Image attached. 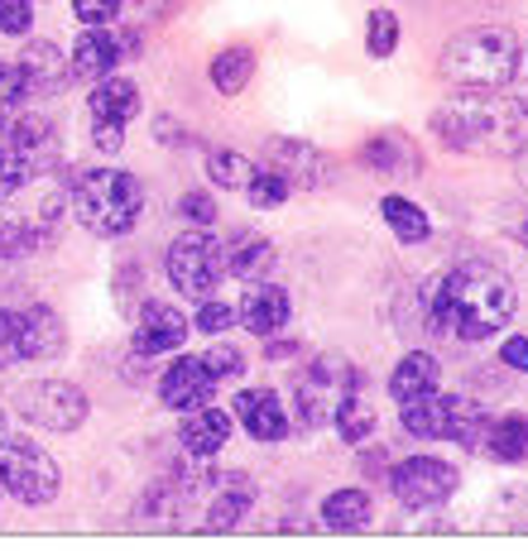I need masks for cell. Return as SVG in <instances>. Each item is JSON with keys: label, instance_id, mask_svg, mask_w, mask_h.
<instances>
[{"label": "cell", "instance_id": "1", "mask_svg": "<svg viewBox=\"0 0 528 556\" xmlns=\"http://www.w3.org/2000/svg\"><path fill=\"white\" fill-rule=\"evenodd\" d=\"M514 307H519V293L490 264H456L418 288V327L447 341H486L510 327Z\"/></svg>", "mask_w": 528, "mask_h": 556}, {"label": "cell", "instance_id": "2", "mask_svg": "<svg viewBox=\"0 0 528 556\" xmlns=\"http://www.w3.org/2000/svg\"><path fill=\"white\" fill-rule=\"evenodd\" d=\"M432 130L447 149L462 154H524L528 149V106L504 91H462L432 115Z\"/></svg>", "mask_w": 528, "mask_h": 556}, {"label": "cell", "instance_id": "3", "mask_svg": "<svg viewBox=\"0 0 528 556\" xmlns=\"http://www.w3.org/2000/svg\"><path fill=\"white\" fill-rule=\"evenodd\" d=\"M519 49L524 43L510 29L476 25V29H462L456 39H447L438 73L447 83L470 87V91H504L514 77V63H519Z\"/></svg>", "mask_w": 528, "mask_h": 556}, {"label": "cell", "instance_id": "4", "mask_svg": "<svg viewBox=\"0 0 528 556\" xmlns=\"http://www.w3.org/2000/svg\"><path fill=\"white\" fill-rule=\"evenodd\" d=\"M67 192L91 236H130L144 212V182L125 168H87Z\"/></svg>", "mask_w": 528, "mask_h": 556}, {"label": "cell", "instance_id": "5", "mask_svg": "<svg viewBox=\"0 0 528 556\" xmlns=\"http://www.w3.org/2000/svg\"><path fill=\"white\" fill-rule=\"evenodd\" d=\"M490 417L476 408L470 399H456V393H423V399L404 403V427L423 442H456V446H480Z\"/></svg>", "mask_w": 528, "mask_h": 556}, {"label": "cell", "instance_id": "6", "mask_svg": "<svg viewBox=\"0 0 528 556\" xmlns=\"http://www.w3.org/2000/svg\"><path fill=\"white\" fill-rule=\"evenodd\" d=\"M63 351V321L53 307H0V365L53 361Z\"/></svg>", "mask_w": 528, "mask_h": 556}, {"label": "cell", "instance_id": "7", "mask_svg": "<svg viewBox=\"0 0 528 556\" xmlns=\"http://www.w3.org/2000/svg\"><path fill=\"white\" fill-rule=\"evenodd\" d=\"M355 389V375L351 365L341 361V355H317L313 365H307V375H298L293 384V413H298V427L303 432H313V427H323L337 417L341 399Z\"/></svg>", "mask_w": 528, "mask_h": 556}, {"label": "cell", "instance_id": "8", "mask_svg": "<svg viewBox=\"0 0 528 556\" xmlns=\"http://www.w3.org/2000/svg\"><path fill=\"white\" fill-rule=\"evenodd\" d=\"M15 408L25 422L43 427V432H73V427L87 422L91 403H87V393L77 384H67V379H39V384L20 389Z\"/></svg>", "mask_w": 528, "mask_h": 556}, {"label": "cell", "instance_id": "9", "mask_svg": "<svg viewBox=\"0 0 528 556\" xmlns=\"http://www.w3.org/2000/svg\"><path fill=\"white\" fill-rule=\"evenodd\" d=\"M0 484L20 504H49L59 494V466H53L49 451L15 437V442H0Z\"/></svg>", "mask_w": 528, "mask_h": 556}, {"label": "cell", "instance_id": "10", "mask_svg": "<svg viewBox=\"0 0 528 556\" xmlns=\"http://www.w3.org/2000/svg\"><path fill=\"white\" fill-rule=\"evenodd\" d=\"M222 274H226V254L206 230H188V236H178L168 245V283L183 298H206Z\"/></svg>", "mask_w": 528, "mask_h": 556}, {"label": "cell", "instance_id": "11", "mask_svg": "<svg viewBox=\"0 0 528 556\" xmlns=\"http://www.w3.org/2000/svg\"><path fill=\"white\" fill-rule=\"evenodd\" d=\"M389 490L408 508H438L456 494V470L438 456H408L389 470Z\"/></svg>", "mask_w": 528, "mask_h": 556}, {"label": "cell", "instance_id": "12", "mask_svg": "<svg viewBox=\"0 0 528 556\" xmlns=\"http://www.w3.org/2000/svg\"><path fill=\"white\" fill-rule=\"evenodd\" d=\"M212 389H216V379H212V369H206V361H198V355H178V361L159 375V399L178 413L202 408V403L212 399Z\"/></svg>", "mask_w": 528, "mask_h": 556}, {"label": "cell", "instance_id": "13", "mask_svg": "<svg viewBox=\"0 0 528 556\" xmlns=\"http://www.w3.org/2000/svg\"><path fill=\"white\" fill-rule=\"evenodd\" d=\"M183 336H188V317H183L174 303H159V298H149V303L140 307V331H135V351H140V355L178 351Z\"/></svg>", "mask_w": 528, "mask_h": 556}, {"label": "cell", "instance_id": "14", "mask_svg": "<svg viewBox=\"0 0 528 556\" xmlns=\"http://www.w3.org/2000/svg\"><path fill=\"white\" fill-rule=\"evenodd\" d=\"M236 417L246 422V432L255 442H284L289 437V413H284L274 389H246L236 393Z\"/></svg>", "mask_w": 528, "mask_h": 556}, {"label": "cell", "instance_id": "15", "mask_svg": "<svg viewBox=\"0 0 528 556\" xmlns=\"http://www.w3.org/2000/svg\"><path fill=\"white\" fill-rule=\"evenodd\" d=\"M269 159L274 173H284L289 182H303V188H323L331 178V159L317 144H303V139H274Z\"/></svg>", "mask_w": 528, "mask_h": 556}, {"label": "cell", "instance_id": "16", "mask_svg": "<svg viewBox=\"0 0 528 556\" xmlns=\"http://www.w3.org/2000/svg\"><path fill=\"white\" fill-rule=\"evenodd\" d=\"M20 73H25L29 97H53V91H63L67 83H73V63L43 39L25 43V53H20Z\"/></svg>", "mask_w": 528, "mask_h": 556}, {"label": "cell", "instance_id": "17", "mask_svg": "<svg viewBox=\"0 0 528 556\" xmlns=\"http://www.w3.org/2000/svg\"><path fill=\"white\" fill-rule=\"evenodd\" d=\"M226 437H231V413H226V408H206V403H202V408L188 413L178 442H183V451H188V460H212L216 451L226 446Z\"/></svg>", "mask_w": 528, "mask_h": 556}, {"label": "cell", "instance_id": "18", "mask_svg": "<svg viewBox=\"0 0 528 556\" xmlns=\"http://www.w3.org/2000/svg\"><path fill=\"white\" fill-rule=\"evenodd\" d=\"M125 58V43L116 39L111 29H87L83 39H77L73 49V77H83V83H101V77H111V67H121Z\"/></svg>", "mask_w": 528, "mask_h": 556}, {"label": "cell", "instance_id": "19", "mask_svg": "<svg viewBox=\"0 0 528 556\" xmlns=\"http://www.w3.org/2000/svg\"><path fill=\"white\" fill-rule=\"evenodd\" d=\"M480 456L500 460V466H519L528 456V417L524 413H504L495 422H486V437H480Z\"/></svg>", "mask_w": 528, "mask_h": 556}, {"label": "cell", "instance_id": "20", "mask_svg": "<svg viewBox=\"0 0 528 556\" xmlns=\"http://www.w3.org/2000/svg\"><path fill=\"white\" fill-rule=\"evenodd\" d=\"M289 312H293V303H289V293L284 288H274V283H260V288H250V298H246V307H240V321H246V331L250 336H274L289 321Z\"/></svg>", "mask_w": 528, "mask_h": 556}, {"label": "cell", "instance_id": "21", "mask_svg": "<svg viewBox=\"0 0 528 556\" xmlns=\"http://www.w3.org/2000/svg\"><path fill=\"white\" fill-rule=\"evenodd\" d=\"M438 375L442 369L428 351H408L404 361L394 365V375H389V393H394L399 403H413V399H423V393L438 389Z\"/></svg>", "mask_w": 528, "mask_h": 556}, {"label": "cell", "instance_id": "22", "mask_svg": "<svg viewBox=\"0 0 528 556\" xmlns=\"http://www.w3.org/2000/svg\"><path fill=\"white\" fill-rule=\"evenodd\" d=\"M39 173H49V168H43V159L34 154V149L20 144L15 135L0 130V202H5V197H15L29 178H39Z\"/></svg>", "mask_w": 528, "mask_h": 556}, {"label": "cell", "instance_id": "23", "mask_svg": "<svg viewBox=\"0 0 528 556\" xmlns=\"http://www.w3.org/2000/svg\"><path fill=\"white\" fill-rule=\"evenodd\" d=\"M222 254H226V274L250 278V283L274 274V245L260 236H236L231 245H222Z\"/></svg>", "mask_w": 528, "mask_h": 556}, {"label": "cell", "instance_id": "24", "mask_svg": "<svg viewBox=\"0 0 528 556\" xmlns=\"http://www.w3.org/2000/svg\"><path fill=\"white\" fill-rule=\"evenodd\" d=\"M140 111V87L130 77H101L91 91V121H130Z\"/></svg>", "mask_w": 528, "mask_h": 556}, {"label": "cell", "instance_id": "25", "mask_svg": "<svg viewBox=\"0 0 528 556\" xmlns=\"http://www.w3.org/2000/svg\"><path fill=\"white\" fill-rule=\"evenodd\" d=\"M250 504H255L250 475H226V480H222V494H216V504L206 508V528H212V532L236 528L240 518H246V508H250Z\"/></svg>", "mask_w": 528, "mask_h": 556}, {"label": "cell", "instance_id": "26", "mask_svg": "<svg viewBox=\"0 0 528 556\" xmlns=\"http://www.w3.org/2000/svg\"><path fill=\"white\" fill-rule=\"evenodd\" d=\"M323 523L337 528V532H361L365 523H370V494H365V490H337V494H327Z\"/></svg>", "mask_w": 528, "mask_h": 556}, {"label": "cell", "instance_id": "27", "mask_svg": "<svg viewBox=\"0 0 528 556\" xmlns=\"http://www.w3.org/2000/svg\"><path fill=\"white\" fill-rule=\"evenodd\" d=\"M380 216L389 222V230H394L404 245H418V240H428V212H423L418 202H408V197H394L389 192L385 202H380Z\"/></svg>", "mask_w": 528, "mask_h": 556}, {"label": "cell", "instance_id": "28", "mask_svg": "<svg viewBox=\"0 0 528 556\" xmlns=\"http://www.w3.org/2000/svg\"><path fill=\"white\" fill-rule=\"evenodd\" d=\"M255 77V53L250 49H222L212 58V87L222 91V97H236V91H246V83Z\"/></svg>", "mask_w": 528, "mask_h": 556}, {"label": "cell", "instance_id": "29", "mask_svg": "<svg viewBox=\"0 0 528 556\" xmlns=\"http://www.w3.org/2000/svg\"><path fill=\"white\" fill-rule=\"evenodd\" d=\"M206 173H212L216 188H231V192H246L250 178H255V164H250L246 154H236V149H212L206 154Z\"/></svg>", "mask_w": 528, "mask_h": 556}, {"label": "cell", "instance_id": "30", "mask_svg": "<svg viewBox=\"0 0 528 556\" xmlns=\"http://www.w3.org/2000/svg\"><path fill=\"white\" fill-rule=\"evenodd\" d=\"M331 422H337L341 442H365V437L375 432V408L351 389L347 399H341V408H337V417H331Z\"/></svg>", "mask_w": 528, "mask_h": 556}, {"label": "cell", "instance_id": "31", "mask_svg": "<svg viewBox=\"0 0 528 556\" xmlns=\"http://www.w3.org/2000/svg\"><path fill=\"white\" fill-rule=\"evenodd\" d=\"M365 49H370V58H389L399 49V15L394 10H370V20H365Z\"/></svg>", "mask_w": 528, "mask_h": 556}, {"label": "cell", "instance_id": "32", "mask_svg": "<svg viewBox=\"0 0 528 556\" xmlns=\"http://www.w3.org/2000/svg\"><path fill=\"white\" fill-rule=\"evenodd\" d=\"M289 188L293 182L284 178V173H255V178H250V188H246V197H250V206H255V212H269V206H284L289 202Z\"/></svg>", "mask_w": 528, "mask_h": 556}, {"label": "cell", "instance_id": "33", "mask_svg": "<svg viewBox=\"0 0 528 556\" xmlns=\"http://www.w3.org/2000/svg\"><path fill=\"white\" fill-rule=\"evenodd\" d=\"M29 97V87H25V73H20V63H5L0 58V130L10 125V115H15V106Z\"/></svg>", "mask_w": 528, "mask_h": 556}, {"label": "cell", "instance_id": "34", "mask_svg": "<svg viewBox=\"0 0 528 556\" xmlns=\"http://www.w3.org/2000/svg\"><path fill=\"white\" fill-rule=\"evenodd\" d=\"M404 139H399V135H380V139H370V144H365V164H370V168H380V173H394L399 168V154H404Z\"/></svg>", "mask_w": 528, "mask_h": 556}, {"label": "cell", "instance_id": "35", "mask_svg": "<svg viewBox=\"0 0 528 556\" xmlns=\"http://www.w3.org/2000/svg\"><path fill=\"white\" fill-rule=\"evenodd\" d=\"M202 361H206V369H212L216 384H222V379H240V375H246V355H240L236 345H212Z\"/></svg>", "mask_w": 528, "mask_h": 556}, {"label": "cell", "instance_id": "36", "mask_svg": "<svg viewBox=\"0 0 528 556\" xmlns=\"http://www.w3.org/2000/svg\"><path fill=\"white\" fill-rule=\"evenodd\" d=\"M121 5L125 0H73V15L83 20L87 29H101V25H111V20L121 15Z\"/></svg>", "mask_w": 528, "mask_h": 556}, {"label": "cell", "instance_id": "37", "mask_svg": "<svg viewBox=\"0 0 528 556\" xmlns=\"http://www.w3.org/2000/svg\"><path fill=\"white\" fill-rule=\"evenodd\" d=\"M34 25V0H0V34H25Z\"/></svg>", "mask_w": 528, "mask_h": 556}, {"label": "cell", "instance_id": "38", "mask_svg": "<svg viewBox=\"0 0 528 556\" xmlns=\"http://www.w3.org/2000/svg\"><path fill=\"white\" fill-rule=\"evenodd\" d=\"M240 317L236 307H226V303H202L198 307V331L206 336H222V331H231V321Z\"/></svg>", "mask_w": 528, "mask_h": 556}, {"label": "cell", "instance_id": "39", "mask_svg": "<svg viewBox=\"0 0 528 556\" xmlns=\"http://www.w3.org/2000/svg\"><path fill=\"white\" fill-rule=\"evenodd\" d=\"M91 144H97L101 154H121V149H125L121 121H91Z\"/></svg>", "mask_w": 528, "mask_h": 556}, {"label": "cell", "instance_id": "40", "mask_svg": "<svg viewBox=\"0 0 528 556\" xmlns=\"http://www.w3.org/2000/svg\"><path fill=\"white\" fill-rule=\"evenodd\" d=\"M178 212L188 216L192 226H212V222H216V206H212V197H206V192H188V197L178 202Z\"/></svg>", "mask_w": 528, "mask_h": 556}, {"label": "cell", "instance_id": "41", "mask_svg": "<svg viewBox=\"0 0 528 556\" xmlns=\"http://www.w3.org/2000/svg\"><path fill=\"white\" fill-rule=\"evenodd\" d=\"M500 361L510 369H524L528 375V336H510V341L500 345Z\"/></svg>", "mask_w": 528, "mask_h": 556}, {"label": "cell", "instance_id": "42", "mask_svg": "<svg viewBox=\"0 0 528 556\" xmlns=\"http://www.w3.org/2000/svg\"><path fill=\"white\" fill-rule=\"evenodd\" d=\"M510 87H514V97L528 106V49H519V63H514V77H510Z\"/></svg>", "mask_w": 528, "mask_h": 556}, {"label": "cell", "instance_id": "43", "mask_svg": "<svg viewBox=\"0 0 528 556\" xmlns=\"http://www.w3.org/2000/svg\"><path fill=\"white\" fill-rule=\"evenodd\" d=\"M154 130H159V139H164V144H174V149H178V144H188V135H183L174 121H159Z\"/></svg>", "mask_w": 528, "mask_h": 556}, {"label": "cell", "instance_id": "44", "mask_svg": "<svg viewBox=\"0 0 528 556\" xmlns=\"http://www.w3.org/2000/svg\"><path fill=\"white\" fill-rule=\"evenodd\" d=\"M293 351H298L293 341H274V345H269V351H264V355H274V361H284V355H293Z\"/></svg>", "mask_w": 528, "mask_h": 556}, {"label": "cell", "instance_id": "45", "mask_svg": "<svg viewBox=\"0 0 528 556\" xmlns=\"http://www.w3.org/2000/svg\"><path fill=\"white\" fill-rule=\"evenodd\" d=\"M514 164H519V178H524V188H528V149H524V154H514Z\"/></svg>", "mask_w": 528, "mask_h": 556}, {"label": "cell", "instance_id": "46", "mask_svg": "<svg viewBox=\"0 0 528 556\" xmlns=\"http://www.w3.org/2000/svg\"><path fill=\"white\" fill-rule=\"evenodd\" d=\"M519 240H524V245H528V216H524V222H519Z\"/></svg>", "mask_w": 528, "mask_h": 556}]
</instances>
